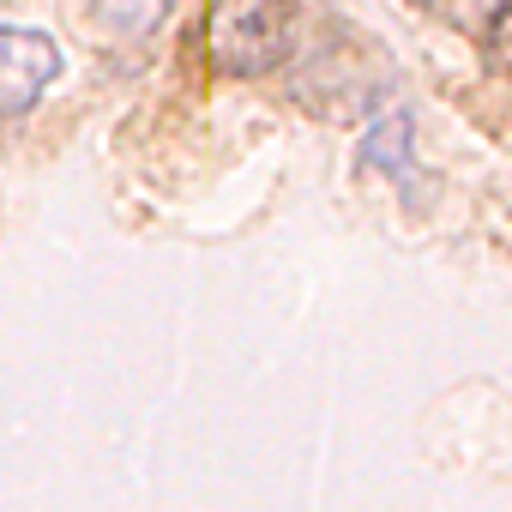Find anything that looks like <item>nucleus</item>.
Segmentation results:
<instances>
[{"label":"nucleus","instance_id":"f257e3e1","mask_svg":"<svg viewBox=\"0 0 512 512\" xmlns=\"http://www.w3.org/2000/svg\"><path fill=\"white\" fill-rule=\"evenodd\" d=\"M211 67L229 79H266L296 49V7L290 0H211L205 19Z\"/></svg>","mask_w":512,"mask_h":512},{"label":"nucleus","instance_id":"f03ea898","mask_svg":"<svg viewBox=\"0 0 512 512\" xmlns=\"http://www.w3.org/2000/svg\"><path fill=\"white\" fill-rule=\"evenodd\" d=\"M61 79V49L43 31L0 25V115H25Z\"/></svg>","mask_w":512,"mask_h":512},{"label":"nucleus","instance_id":"7ed1b4c3","mask_svg":"<svg viewBox=\"0 0 512 512\" xmlns=\"http://www.w3.org/2000/svg\"><path fill=\"white\" fill-rule=\"evenodd\" d=\"M410 139H416L410 115H404V109H386V115H380V121L362 133V163L404 175V169H410Z\"/></svg>","mask_w":512,"mask_h":512},{"label":"nucleus","instance_id":"20e7f679","mask_svg":"<svg viewBox=\"0 0 512 512\" xmlns=\"http://www.w3.org/2000/svg\"><path fill=\"white\" fill-rule=\"evenodd\" d=\"M163 13H169V0H91V19L103 25V37H121V43L151 37Z\"/></svg>","mask_w":512,"mask_h":512},{"label":"nucleus","instance_id":"39448f33","mask_svg":"<svg viewBox=\"0 0 512 512\" xmlns=\"http://www.w3.org/2000/svg\"><path fill=\"white\" fill-rule=\"evenodd\" d=\"M434 7L452 19V25H464V31H500V19H506V0H434Z\"/></svg>","mask_w":512,"mask_h":512}]
</instances>
